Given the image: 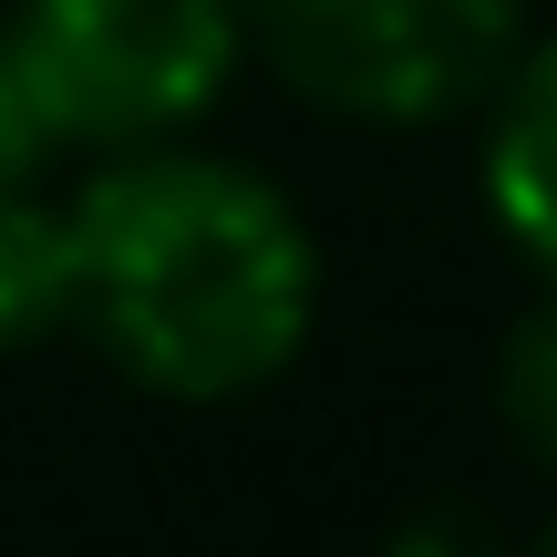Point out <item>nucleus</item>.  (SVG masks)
I'll return each mask as SVG.
<instances>
[{
  "instance_id": "nucleus-5",
  "label": "nucleus",
  "mask_w": 557,
  "mask_h": 557,
  "mask_svg": "<svg viewBox=\"0 0 557 557\" xmlns=\"http://www.w3.org/2000/svg\"><path fill=\"white\" fill-rule=\"evenodd\" d=\"M52 331H73V218L11 186L0 197V351H32Z\"/></svg>"
},
{
  "instance_id": "nucleus-3",
  "label": "nucleus",
  "mask_w": 557,
  "mask_h": 557,
  "mask_svg": "<svg viewBox=\"0 0 557 557\" xmlns=\"http://www.w3.org/2000/svg\"><path fill=\"white\" fill-rule=\"evenodd\" d=\"M527 0H248L289 94L351 124H444L517 62Z\"/></svg>"
},
{
  "instance_id": "nucleus-7",
  "label": "nucleus",
  "mask_w": 557,
  "mask_h": 557,
  "mask_svg": "<svg viewBox=\"0 0 557 557\" xmlns=\"http://www.w3.org/2000/svg\"><path fill=\"white\" fill-rule=\"evenodd\" d=\"M41 156H52V124H41V103L21 94L11 52H0V197H11V186H32Z\"/></svg>"
},
{
  "instance_id": "nucleus-4",
  "label": "nucleus",
  "mask_w": 557,
  "mask_h": 557,
  "mask_svg": "<svg viewBox=\"0 0 557 557\" xmlns=\"http://www.w3.org/2000/svg\"><path fill=\"white\" fill-rule=\"evenodd\" d=\"M496 135H485V207H496L506 248L537 278H557V32L527 62H506Z\"/></svg>"
},
{
  "instance_id": "nucleus-1",
  "label": "nucleus",
  "mask_w": 557,
  "mask_h": 557,
  "mask_svg": "<svg viewBox=\"0 0 557 557\" xmlns=\"http://www.w3.org/2000/svg\"><path fill=\"white\" fill-rule=\"evenodd\" d=\"M73 218V320L124 382L165 403H238L278 382L320 310V248L269 176L186 145H114Z\"/></svg>"
},
{
  "instance_id": "nucleus-2",
  "label": "nucleus",
  "mask_w": 557,
  "mask_h": 557,
  "mask_svg": "<svg viewBox=\"0 0 557 557\" xmlns=\"http://www.w3.org/2000/svg\"><path fill=\"white\" fill-rule=\"evenodd\" d=\"M0 52L52 145H156L227 94L248 0H21Z\"/></svg>"
},
{
  "instance_id": "nucleus-6",
  "label": "nucleus",
  "mask_w": 557,
  "mask_h": 557,
  "mask_svg": "<svg viewBox=\"0 0 557 557\" xmlns=\"http://www.w3.org/2000/svg\"><path fill=\"white\" fill-rule=\"evenodd\" d=\"M496 413L517 434V455L557 475V278H547L537 310L496 341Z\"/></svg>"
},
{
  "instance_id": "nucleus-8",
  "label": "nucleus",
  "mask_w": 557,
  "mask_h": 557,
  "mask_svg": "<svg viewBox=\"0 0 557 557\" xmlns=\"http://www.w3.org/2000/svg\"><path fill=\"white\" fill-rule=\"evenodd\" d=\"M537 547H547V557H557V517H547V527H537Z\"/></svg>"
}]
</instances>
